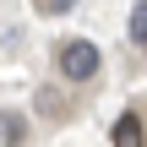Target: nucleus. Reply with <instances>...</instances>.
I'll return each instance as SVG.
<instances>
[{
  "mask_svg": "<svg viewBox=\"0 0 147 147\" xmlns=\"http://www.w3.org/2000/svg\"><path fill=\"white\" fill-rule=\"evenodd\" d=\"M55 65H60V76H65V82H93V76H98V65H104V55H98V44H93V38H65V44L55 49Z\"/></svg>",
  "mask_w": 147,
  "mask_h": 147,
  "instance_id": "1",
  "label": "nucleus"
},
{
  "mask_svg": "<svg viewBox=\"0 0 147 147\" xmlns=\"http://www.w3.org/2000/svg\"><path fill=\"white\" fill-rule=\"evenodd\" d=\"M115 147H147V131H142V115L136 109H125L115 120Z\"/></svg>",
  "mask_w": 147,
  "mask_h": 147,
  "instance_id": "2",
  "label": "nucleus"
},
{
  "mask_svg": "<svg viewBox=\"0 0 147 147\" xmlns=\"http://www.w3.org/2000/svg\"><path fill=\"white\" fill-rule=\"evenodd\" d=\"M27 142V115L22 109H0V147H22Z\"/></svg>",
  "mask_w": 147,
  "mask_h": 147,
  "instance_id": "3",
  "label": "nucleus"
},
{
  "mask_svg": "<svg viewBox=\"0 0 147 147\" xmlns=\"http://www.w3.org/2000/svg\"><path fill=\"white\" fill-rule=\"evenodd\" d=\"M33 104H38V115H44V120H65V98H60L55 87H38V98H33Z\"/></svg>",
  "mask_w": 147,
  "mask_h": 147,
  "instance_id": "4",
  "label": "nucleus"
},
{
  "mask_svg": "<svg viewBox=\"0 0 147 147\" xmlns=\"http://www.w3.org/2000/svg\"><path fill=\"white\" fill-rule=\"evenodd\" d=\"M125 27H131V38L147 49V0H142V5H131V22H125Z\"/></svg>",
  "mask_w": 147,
  "mask_h": 147,
  "instance_id": "5",
  "label": "nucleus"
},
{
  "mask_svg": "<svg viewBox=\"0 0 147 147\" xmlns=\"http://www.w3.org/2000/svg\"><path fill=\"white\" fill-rule=\"evenodd\" d=\"M44 16H65V11H76V0H33Z\"/></svg>",
  "mask_w": 147,
  "mask_h": 147,
  "instance_id": "6",
  "label": "nucleus"
}]
</instances>
